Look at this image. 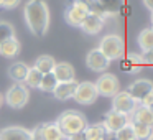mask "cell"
Here are the masks:
<instances>
[{
	"label": "cell",
	"instance_id": "cell-3",
	"mask_svg": "<svg viewBox=\"0 0 153 140\" xmlns=\"http://www.w3.org/2000/svg\"><path fill=\"white\" fill-rule=\"evenodd\" d=\"M97 50H99L109 61L120 60V58L123 56V51H125V43H123L122 36H119V35H105V36L100 40Z\"/></svg>",
	"mask_w": 153,
	"mask_h": 140
},
{
	"label": "cell",
	"instance_id": "cell-25",
	"mask_svg": "<svg viewBox=\"0 0 153 140\" xmlns=\"http://www.w3.org/2000/svg\"><path fill=\"white\" fill-rule=\"evenodd\" d=\"M41 77H43V74L40 73V71H36L35 68H28V73H27V77H25V86L27 87H33V89H36L38 86H40L41 83Z\"/></svg>",
	"mask_w": 153,
	"mask_h": 140
},
{
	"label": "cell",
	"instance_id": "cell-35",
	"mask_svg": "<svg viewBox=\"0 0 153 140\" xmlns=\"http://www.w3.org/2000/svg\"><path fill=\"white\" fill-rule=\"evenodd\" d=\"M2 104H4V97H2V94H0V107H2Z\"/></svg>",
	"mask_w": 153,
	"mask_h": 140
},
{
	"label": "cell",
	"instance_id": "cell-10",
	"mask_svg": "<svg viewBox=\"0 0 153 140\" xmlns=\"http://www.w3.org/2000/svg\"><path fill=\"white\" fill-rule=\"evenodd\" d=\"M86 64H87V68H89L91 71H94V73H104V71L109 69L110 61L96 48V50H91L89 53H87Z\"/></svg>",
	"mask_w": 153,
	"mask_h": 140
},
{
	"label": "cell",
	"instance_id": "cell-4",
	"mask_svg": "<svg viewBox=\"0 0 153 140\" xmlns=\"http://www.w3.org/2000/svg\"><path fill=\"white\" fill-rule=\"evenodd\" d=\"M28 99H30V91L25 84L15 83L5 94V102L12 107V109H23L27 106Z\"/></svg>",
	"mask_w": 153,
	"mask_h": 140
},
{
	"label": "cell",
	"instance_id": "cell-30",
	"mask_svg": "<svg viewBox=\"0 0 153 140\" xmlns=\"http://www.w3.org/2000/svg\"><path fill=\"white\" fill-rule=\"evenodd\" d=\"M30 133H31V140H46L43 137V133H41V127L40 125H36L33 130H30Z\"/></svg>",
	"mask_w": 153,
	"mask_h": 140
},
{
	"label": "cell",
	"instance_id": "cell-6",
	"mask_svg": "<svg viewBox=\"0 0 153 140\" xmlns=\"http://www.w3.org/2000/svg\"><path fill=\"white\" fill-rule=\"evenodd\" d=\"M97 97H99V94H97L96 84L91 83V81H84V83H77L73 99L76 101L77 104L89 106V104H94V102H96Z\"/></svg>",
	"mask_w": 153,
	"mask_h": 140
},
{
	"label": "cell",
	"instance_id": "cell-23",
	"mask_svg": "<svg viewBox=\"0 0 153 140\" xmlns=\"http://www.w3.org/2000/svg\"><path fill=\"white\" fill-rule=\"evenodd\" d=\"M137 43H138L142 53L145 51H152L153 50V28H145L138 33L137 38Z\"/></svg>",
	"mask_w": 153,
	"mask_h": 140
},
{
	"label": "cell",
	"instance_id": "cell-36",
	"mask_svg": "<svg viewBox=\"0 0 153 140\" xmlns=\"http://www.w3.org/2000/svg\"><path fill=\"white\" fill-rule=\"evenodd\" d=\"M150 20H152V25H153V12H152V17H150ZM153 28V27H152Z\"/></svg>",
	"mask_w": 153,
	"mask_h": 140
},
{
	"label": "cell",
	"instance_id": "cell-15",
	"mask_svg": "<svg viewBox=\"0 0 153 140\" xmlns=\"http://www.w3.org/2000/svg\"><path fill=\"white\" fill-rule=\"evenodd\" d=\"M102 13L107 17H115L122 12L123 5H125V0H97Z\"/></svg>",
	"mask_w": 153,
	"mask_h": 140
},
{
	"label": "cell",
	"instance_id": "cell-26",
	"mask_svg": "<svg viewBox=\"0 0 153 140\" xmlns=\"http://www.w3.org/2000/svg\"><path fill=\"white\" fill-rule=\"evenodd\" d=\"M56 84H58V81H56V77L53 76V73L43 74V77H41V83H40V86H38V89H41L43 92H53L54 87H56Z\"/></svg>",
	"mask_w": 153,
	"mask_h": 140
},
{
	"label": "cell",
	"instance_id": "cell-19",
	"mask_svg": "<svg viewBox=\"0 0 153 140\" xmlns=\"http://www.w3.org/2000/svg\"><path fill=\"white\" fill-rule=\"evenodd\" d=\"M40 127H41V133L46 140H66V137L63 135V132H61L56 122L40 124Z\"/></svg>",
	"mask_w": 153,
	"mask_h": 140
},
{
	"label": "cell",
	"instance_id": "cell-28",
	"mask_svg": "<svg viewBox=\"0 0 153 140\" xmlns=\"http://www.w3.org/2000/svg\"><path fill=\"white\" fill-rule=\"evenodd\" d=\"M115 135V140H137L135 139V133H133V129L130 124H127L123 129H120L117 133H114Z\"/></svg>",
	"mask_w": 153,
	"mask_h": 140
},
{
	"label": "cell",
	"instance_id": "cell-29",
	"mask_svg": "<svg viewBox=\"0 0 153 140\" xmlns=\"http://www.w3.org/2000/svg\"><path fill=\"white\" fill-rule=\"evenodd\" d=\"M20 2L22 0H2V8H5V10H12V8L18 7Z\"/></svg>",
	"mask_w": 153,
	"mask_h": 140
},
{
	"label": "cell",
	"instance_id": "cell-32",
	"mask_svg": "<svg viewBox=\"0 0 153 140\" xmlns=\"http://www.w3.org/2000/svg\"><path fill=\"white\" fill-rule=\"evenodd\" d=\"M140 60H142V63L153 64V50H152V51H145V53H142V56H140Z\"/></svg>",
	"mask_w": 153,
	"mask_h": 140
},
{
	"label": "cell",
	"instance_id": "cell-9",
	"mask_svg": "<svg viewBox=\"0 0 153 140\" xmlns=\"http://www.w3.org/2000/svg\"><path fill=\"white\" fill-rule=\"evenodd\" d=\"M87 13H89V10H87L86 5L74 0L71 4V7H68L66 12H64V18H66V22L71 27H81V23L87 17Z\"/></svg>",
	"mask_w": 153,
	"mask_h": 140
},
{
	"label": "cell",
	"instance_id": "cell-38",
	"mask_svg": "<svg viewBox=\"0 0 153 140\" xmlns=\"http://www.w3.org/2000/svg\"><path fill=\"white\" fill-rule=\"evenodd\" d=\"M0 8H2V0H0Z\"/></svg>",
	"mask_w": 153,
	"mask_h": 140
},
{
	"label": "cell",
	"instance_id": "cell-7",
	"mask_svg": "<svg viewBox=\"0 0 153 140\" xmlns=\"http://www.w3.org/2000/svg\"><path fill=\"white\" fill-rule=\"evenodd\" d=\"M94 84H96L97 94L104 96V97H114L120 91L119 79L110 73H104L102 76H99L97 83H94Z\"/></svg>",
	"mask_w": 153,
	"mask_h": 140
},
{
	"label": "cell",
	"instance_id": "cell-22",
	"mask_svg": "<svg viewBox=\"0 0 153 140\" xmlns=\"http://www.w3.org/2000/svg\"><path fill=\"white\" fill-rule=\"evenodd\" d=\"M54 64H56V61H54L53 56H50V54H41V56L36 58L33 68L36 71H40L41 74H50V73H53Z\"/></svg>",
	"mask_w": 153,
	"mask_h": 140
},
{
	"label": "cell",
	"instance_id": "cell-39",
	"mask_svg": "<svg viewBox=\"0 0 153 140\" xmlns=\"http://www.w3.org/2000/svg\"><path fill=\"white\" fill-rule=\"evenodd\" d=\"M150 109H152V112H153V106H152V107H150Z\"/></svg>",
	"mask_w": 153,
	"mask_h": 140
},
{
	"label": "cell",
	"instance_id": "cell-11",
	"mask_svg": "<svg viewBox=\"0 0 153 140\" xmlns=\"http://www.w3.org/2000/svg\"><path fill=\"white\" fill-rule=\"evenodd\" d=\"M152 91H153V83L152 81H148V79H137V81H133V83L128 86L127 92H128L130 96L140 104V101H142L146 94L152 92Z\"/></svg>",
	"mask_w": 153,
	"mask_h": 140
},
{
	"label": "cell",
	"instance_id": "cell-16",
	"mask_svg": "<svg viewBox=\"0 0 153 140\" xmlns=\"http://www.w3.org/2000/svg\"><path fill=\"white\" fill-rule=\"evenodd\" d=\"M130 117H132L130 122H137V124H143V125L153 127V112L150 107H145V106H140L138 104V107L133 110Z\"/></svg>",
	"mask_w": 153,
	"mask_h": 140
},
{
	"label": "cell",
	"instance_id": "cell-37",
	"mask_svg": "<svg viewBox=\"0 0 153 140\" xmlns=\"http://www.w3.org/2000/svg\"><path fill=\"white\" fill-rule=\"evenodd\" d=\"M148 140H153V132H152V135L148 137Z\"/></svg>",
	"mask_w": 153,
	"mask_h": 140
},
{
	"label": "cell",
	"instance_id": "cell-33",
	"mask_svg": "<svg viewBox=\"0 0 153 140\" xmlns=\"http://www.w3.org/2000/svg\"><path fill=\"white\" fill-rule=\"evenodd\" d=\"M66 140H86V137H84V132H81V133H74V135L66 137Z\"/></svg>",
	"mask_w": 153,
	"mask_h": 140
},
{
	"label": "cell",
	"instance_id": "cell-34",
	"mask_svg": "<svg viewBox=\"0 0 153 140\" xmlns=\"http://www.w3.org/2000/svg\"><path fill=\"white\" fill-rule=\"evenodd\" d=\"M143 4H145V7L148 8V10L153 12V0H143Z\"/></svg>",
	"mask_w": 153,
	"mask_h": 140
},
{
	"label": "cell",
	"instance_id": "cell-5",
	"mask_svg": "<svg viewBox=\"0 0 153 140\" xmlns=\"http://www.w3.org/2000/svg\"><path fill=\"white\" fill-rule=\"evenodd\" d=\"M138 107V102L130 96L127 91H119L115 96L112 97V110L123 115H132V112Z\"/></svg>",
	"mask_w": 153,
	"mask_h": 140
},
{
	"label": "cell",
	"instance_id": "cell-13",
	"mask_svg": "<svg viewBox=\"0 0 153 140\" xmlns=\"http://www.w3.org/2000/svg\"><path fill=\"white\" fill-rule=\"evenodd\" d=\"M104 25H105V20L102 17H99L96 13H87V17L81 23V30L87 35H97L102 31Z\"/></svg>",
	"mask_w": 153,
	"mask_h": 140
},
{
	"label": "cell",
	"instance_id": "cell-24",
	"mask_svg": "<svg viewBox=\"0 0 153 140\" xmlns=\"http://www.w3.org/2000/svg\"><path fill=\"white\" fill-rule=\"evenodd\" d=\"M130 125H132V129H133V133H135L137 140H148V137L152 135V132H153V127L143 125V124L130 122Z\"/></svg>",
	"mask_w": 153,
	"mask_h": 140
},
{
	"label": "cell",
	"instance_id": "cell-18",
	"mask_svg": "<svg viewBox=\"0 0 153 140\" xmlns=\"http://www.w3.org/2000/svg\"><path fill=\"white\" fill-rule=\"evenodd\" d=\"M20 50H22V45H20V41L17 40V36L10 38V40L4 41V43L0 45V54L4 58H8V60L17 56V54L20 53Z\"/></svg>",
	"mask_w": 153,
	"mask_h": 140
},
{
	"label": "cell",
	"instance_id": "cell-21",
	"mask_svg": "<svg viewBox=\"0 0 153 140\" xmlns=\"http://www.w3.org/2000/svg\"><path fill=\"white\" fill-rule=\"evenodd\" d=\"M107 135L105 129H104L102 122L97 124H87L86 130H84V137L86 140H104Z\"/></svg>",
	"mask_w": 153,
	"mask_h": 140
},
{
	"label": "cell",
	"instance_id": "cell-14",
	"mask_svg": "<svg viewBox=\"0 0 153 140\" xmlns=\"http://www.w3.org/2000/svg\"><path fill=\"white\" fill-rule=\"evenodd\" d=\"M0 140H31V133L25 127L12 125L0 130Z\"/></svg>",
	"mask_w": 153,
	"mask_h": 140
},
{
	"label": "cell",
	"instance_id": "cell-17",
	"mask_svg": "<svg viewBox=\"0 0 153 140\" xmlns=\"http://www.w3.org/2000/svg\"><path fill=\"white\" fill-rule=\"evenodd\" d=\"M76 86H77L76 81H71V83H58L54 91H53V94L58 101H69L74 96Z\"/></svg>",
	"mask_w": 153,
	"mask_h": 140
},
{
	"label": "cell",
	"instance_id": "cell-1",
	"mask_svg": "<svg viewBox=\"0 0 153 140\" xmlns=\"http://www.w3.org/2000/svg\"><path fill=\"white\" fill-rule=\"evenodd\" d=\"M27 27L35 36H45L50 27V8L45 0H28L23 8Z\"/></svg>",
	"mask_w": 153,
	"mask_h": 140
},
{
	"label": "cell",
	"instance_id": "cell-27",
	"mask_svg": "<svg viewBox=\"0 0 153 140\" xmlns=\"http://www.w3.org/2000/svg\"><path fill=\"white\" fill-rule=\"evenodd\" d=\"M15 36V28L7 22H0V45Z\"/></svg>",
	"mask_w": 153,
	"mask_h": 140
},
{
	"label": "cell",
	"instance_id": "cell-20",
	"mask_svg": "<svg viewBox=\"0 0 153 140\" xmlns=\"http://www.w3.org/2000/svg\"><path fill=\"white\" fill-rule=\"evenodd\" d=\"M28 68L30 66L25 64V63H13V64H10V68H8V76H10L15 83L23 84L25 77H27V73H28Z\"/></svg>",
	"mask_w": 153,
	"mask_h": 140
},
{
	"label": "cell",
	"instance_id": "cell-12",
	"mask_svg": "<svg viewBox=\"0 0 153 140\" xmlns=\"http://www.w3.org/2000/svg\"><path fill=\"white\" fill-rule=\"evenodd\" d=\"M53 76L56 77L58 83H71V81H76V71H74L73 64L63 61V63L54 64Z\"/></svg>",
	"mask_w": 153,
	"mask_h": 140
},
{
	"label": "cell",
	"instance_id": "cell-8",
	"mask_svg": "<svg viewBox=\"0 0 153 140\" xmlns=\"http://www.w3.org/2000/svg\"><path fill=\"white\" fill-rule=\"evenodd\" d=\"M127 124H130L128 115H123V114H119V112L110 109L109 112L105 114V117H104L102 125H104V129H105L107 133H117L120 129H123Z\"/></svg>",
	"mask_w": 153,
	"mask_h": 140
},
{
	"label": "cell",
	"instance_id": "cell-31",
	"mask_svg": "<svg viewBox=\"0 0 153 140\" xmlns=\"http://www.w3.org/2000/svg\"><path fill=\"white\" fill-rule=\"evenodd\" d=\"M140 106H145V107H152L153 106V91L150 94H146V96L140 101Z\"/></svg>",
	"mask_w": 153,
	"mask_h": 140
},
{
	"label": "cell",
	"instance_id": "cell-2",
	"mask_svg": "<svg viewBox=\"0 0 153 140\" xmlns=\"http://www.w3.org/2000/svg\"><path fill=\"white\" fill-rule=\"evenodd\" d=\"M58 127L61 129L64 137H69V135H74V133H81L86 130L87 127V119L84 117L82 112L79 110H74V109H69V110H64L56 120Z\"/></svg>",
	"mask_w": 153,
	"mask_h": 140
}]
</instances>
